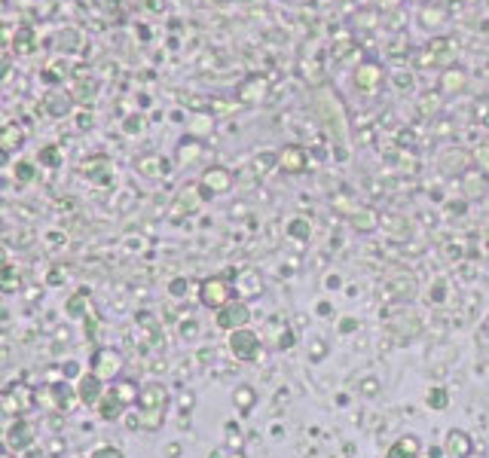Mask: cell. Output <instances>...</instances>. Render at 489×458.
Segmentation results:
<instances>
[{"mask_svg": "<svg viewBox=\"0 0 489 458\" xmlns=\"http://www.w3.org/2000/svg\"><path fill=\"white\" fill-rule=\"evenodd\" d=\"M202 189H205L208 196L229 193V189H233V174H229L226 168H220V165L205 168V174H202Z\"/></svg>", "mask_w": 489, "mask_h": 458, "instance_id": "8fae6325", "label": "cell"}, {"mask_svg": "<svg viewBox=\"0 0 489 458\" xmlns=\"http://www.w3.org/2000/svg\"><path fill=\"white\" fill-rule=\"evenodd\" d=\"M422 440L416 434H401L392 446L386 449V458H422Z\"/></svg>", "mask_w": 489, "mask_h": 458, "instance_id": "5bb4252c", "label": "cell"}, {"mask_svg": "<svg viewBox=\"0 0 489 458\" xmlns=\"http://www.w3.org/2000/svg\"><path fill=\"white\" fill-rule=\"evenodd\" d=\"M233 285H235V294H239L242 300H257V296H263V294H266V281L260 278V272H257V269H244V272H239V278H235Z\"/></svg>", "mask_w": 489, "mask_h": 458, "instance_id": "30bf717a", "label": "cell"}, {"mask_svg": "<svg viewBox=\"0 0 489 458\" xmlns=\"http://www.w3.org/2000/svg\"><path fill=\"white\" fill-rule=\"evenodd\" d=\"M89 458H126V452L117 446H110V443H104V446H95L89 452Z\"/></svg>", "mask_w": 489, "mask_h": 458, "instance_id": "cb8c5ba5", "label": "cell"}, {"mask_svg": "<svg viewBox=\"0 0 489 458\" xmlns=\"http://www.w3.org/2000/svg\"><path fill=\"white\" fill-rule=\"evenodd\" d=\"M168 290H172L174 296H183V294H187V278H174L172 285H168Z\"/></svg>", "mask_w": 489, "mask_h": 458, "instance_id": "f546056e", "label": "cell"}, {"mask_svg": "<svg viewBox=\"0 0 489 458\" xmlns=\"http://www.w3.org/2000/svg\"><path fill=\"white\" fill-rule=\"evenodd\" d=\"M76 400H80V397H76V388H71L65 379H52V382L37 388V407H43L49 412H67Z\"/></svg>", "mask_w": 489, "mask_h": 458, "instance_id": "3957f363", "label": "cell"}, {"mask_svg": "<svg viewBox=\"0 0 489 458\" xmlns=\"http://www.w3.org/2000/svg\"><path fill=\"white\" fill-rule=\"evenodd\" d=\"M340 330H342V333H351V330H358V321H355V318H346V321H340Z\"/></svg>", "mask_w": 489, "mask_h": 458, "instance_id": "836d02e7", "label": "cell"}, {"mask_svg": "<svg viewBox=\"0 0 489 458\" xmlns=\"http://www.w3.org/2000/svg\"><path fill=\"white\" fill-rule=\"evenodd\" d=\"M465 458H489V455L483 452V449H474V452H471V455H465Z\"/></svg>", "mask_w": 489, "mask_h": 458, "instance_id": "8d00e7d4", "label": "cell"}, {"mask_svg": "<svg viewBox=\"0 0 489 458\" xmlns=\"http://www.w3.org/2000/svg\"><path fill=\"white\" fill-rule=\"evenodd\" d=\"M58 455H65V440L52 437L49 443H46V458H58Z\"/></svg>", "mask_w": 489, "mask_h": 458, "instance_id": "83f0119b", "label": "cell"}, {"mask_svg": "<svg viewBox=\"0 0 489 458\" xmlns=\"http://www.w3.org/2000/svg\"><path fill=\"white\" fill-rule=\"evenodd\" d=\"M0 290H3L6 296H13V294H19V290H22L19 269H15L13 263H6V269H3V281H0Z\"/></svg>", "mask_w": 489, "mask_h": 458, "instance_id": "603a6c76", "label": "cell"}, {"mask_svg": "<svg viewBox=\"0 0 489 458\" xmlns=\"http://www.w3.org/2000/svg\"><path fill=\"white\" fill-rule=\"evenodd\" d=\"M168 388L163 382H144L141 385V397H138L135 409H138V427H144V431H159V427L165 425V416H168Z\"/></svg>", "mask_w": 489, "mask_h": 458, "instance_id": "6da1fadb", "label": "cell"}, {"mask_svg": "<svg viewBox=\"0 0 489 458\" xmlns=\"http://www.w3.org/2000/svg\"><path fill=\"white\" fill-rule=\"evenodd\" d=\"M0 458H19V452H13V449H3V452H0Z\"/></svg>", "mask_w": 489, "mask_h": 458, "instance_id": "f35d334b", "label": "cell"}, {"mask_svg": "<svg viewBox=\"0 0 489 458\" xmlns=\"http://www.w3.org/2000/svg\"><path fill=\"white\" fill-rule=\"evenodd\" d=\"M443 452H447V449H440V446H434V449H431V452H428V455H431V458H440Z\"/></svg>", "mask_w": 489, "mask_h": 458, "instance_id": "74e56055", "label": "cell"}, {"mask_svg": "<svg viewBox=\"0 0 489 458\" xmlns=\"http://www.w3.org/2000/svg\"><path fill=\"white\" fill-rule=\"evenodd\" d=\"M74 388H76L80 403H86V407H95V403L104 397V379H98L95 373H83Z\"/></svg>", "mask_w": 489, "mask_h": 458, "instance_id": "9c48e42d", "label": "cell"}, {"mask_svg": "<svg viewBox=\"0 0 489 458\" xmlns=\"http://www.w3.org/2000/svg\"><path fill=\"white\" fill-rule=\"evenodd\" d=\"M443 83H447V92L462 89V74H458V71H449L447 76H443Z\"/></svg>", "mask_w": 489, "mask_h": 458, "instance_id": "f1b7e54d", "label": "cell"}, {"mask_svg": "<svg viewBox=\"0 0 489 458\" xmlns=\"http://www.w3.org/2000/svg\"><path fill=\"white\" fill-rule=\"evenodd\" d=\"M40 162H46V165H56V162H58V153H56V150H49V147H43V153H40Z\"/></svg>", "mask_w": 489, "mask_h": 458, "instance_id": "4dcf8cb0", "label": "cell"}, {"mask_svg": "<svg viewBox=\"0 0 489 458\" xmlns=\"http://www.w3.org/2000/svg\"><path fill=\"white\" fill-rule=\"evenodd\" d=\"M288 239H294V241H309L312 239V223L306 217H294V220H288Z\"/></svg>", "mask_w": 489, "mask_h": 458, "instance_id": "44dd1931", "label": "cell"}, {"mask_svg": "<svg viewBox=\"0 0 489 458\" xmlns=\"http://www.w3.org/2000/svg\"><path fill=\"white\" fill-rule=\"evenodd\" d=\"M196 336H199V318H196V321H193V318H190V321H183V324H181V339L193 342Z\"/></svg>", "mask_w": 489, "mask_h": 458, "instance_id": "484cf974", "label": "cell"}, {"mask_svg": "<svg viewBox=\"0 0 489 458\" xmlns=\"http://www.w3.org/2000/svg\"><path fill=\"white\" fill-rule=\"evenodd\" d=\"M181 455V443H165V458H178Z\"/></svg>", "mask_w": 489, "mask_h": 458, "instance_id": "e575fe53", "label": "cell"}, {"mask_svg": "<svg viewBox=\"0 0 489 458\" xmlns=\"http://www.w3.org/2000/svg\"><path fill=\"white\" fill-rule=\"evenodd\" d=\"M279 165H281V171H288V174L303 171L306 168V150L303 147H285L279 153Z\"/></svg>", "mask_w": 489, "mask_h": 458, "instance_id": "e0dca14e", "label": "cell"}, {"mask_svg": "<svg viewBox=\"0 0 489 458\" xmlns=\"http://www.w3.org/2000/svg\"><path fill=\"white\" fill-rule=\"evenodd\" d=\"M443 449H447V455L453 458H465L474 452V440L468 431H462V427H449L447 437H443Z\"/></svg>", "mask_w": 489, "mask_h": 458, "instance_id": "4fadbf2b", "label": "cell"}, {"mask_svg": "<svg viewBox=\"0 0 489 458\" xmlns=\"http://www.w3.org/2000/svg\"><path fill=\"white\" fill-rule=\"evenodd\" d=\"M355 83H358V89H367V92H373L382 83V67L379 65H361L355 71Z\"/></svg>", "mask_w": 489, "mask_h": 458, "instance_id": "ac0fdd59", "label": "cell"}, {"mask_svg": "<svg viewBox=\"0 0 489 458\" xmlns=\"http://www.w3.org/2000/svg\"><path fill=\"white\" fill-rule=\"evenodd\" d=\"M388 330L401 336V342H407L413 336L422 333V321H419V315H413V312H397V315H392V321H388Z\"/></svg>", "mask_w": 489, "mask_h": 458, "instance_id": "7c38bea8", "label": "cell"}, {"mask_svg": "<svg viewBox=\"0 0 489 458\" xmlns=\"http://www.w3.org/2000/svg\"><path fill=\"white\" fill-rule=\"evenodd\" d=\"M61 370H65V379H74V376L80 379V364H76V361H74V364H65Z\"/></svg>", "mask_w": 489, "mask_h": 458, "instance_id": "d6a6232c", "label": "cell"}, {"mask_svg": "<svg viewBox=\"0 0 489 458\" xmlns=\"http://www.w3.org/2000/svg\"><path fill=\"white\" fill-rule=\"evenodd\" d=\"M229 300H235V285L229 278H220V275H211V278H202L199 285V303L205 309H224Z\"/></svg>", "mask_w": 489, "mask_h": 458, "instance_id": "277c9868", "label": "cell"}, {"mask_svg": "<svg viewBox=\"0 0 489 458\" xmlns=\"http://www.w3.org/2000/svg\"><path fill=\"white\" fill-rule=\"evenodd\" d=\"M110 391L119 397L126 407H135L138 397H141V382L138 379H129V376H119L117 382H110Z\"/></svg>", "mask_w": 489, "mask_h": 458, "instance_id": "2e32d148", "label": "cell"}, {"mask_svg": "<svg viewBox=\"0 0 489 458\" xmlns=\"http://www.w3.org/2000/svg\"><path fill=\"white\" fill-rule=\"evenodd\" d=\"M226 348L235 361L251 364V361H257V355H260V336H257V330H251V327H242V330L229 333Z\"/></svg>", "mask_w": 489, "mask_h": 458, "instance_id": "52a82bcc", "label": "cell"}, {"mask_svg": "<svg viewBox=\"0 0 489 458\" xmlns=\"http://www.w3.org/2000/svg\"><path fill=\"white\" fill-rule=\"evenodd\" d=\"M92 373L104 382H117L122 376V355L117 348H95L92 351Z\"/></svg>", "mask_w": 489, "mask_h": 458, "instance_id": "ba28073f", "label": "cell"}, {"mask_svg": "<svg viewBox=\"0 0 489 458\" xmlns=\"http://www.w3.org/2000/svg\"><path fill=\"white\" fill-rule=\"evenodd\" d=\"M214 324H217L220 330H226V333L248 327L251 324V305H248V300H229L224 309L214 312Z\"/></svg>", "mask_w": 489, "mask_h": 458, "instance_id": "8992f818", "label": "cell"}, {"mask_svg": "<svg viewBox=\"0 0 489 458\" xmlns=\"http://www.w3.org/2000/svg\"><path fill=\"white\" fill-rule=\"evenodd\" d=\"M425 403H428V409H434V412H443L449 407V391L443 385H434V388H428V394H425Z\"/></svg>", "mask_w": 489, "mask_h": 458, "instance_id": "7402d4cb", "label": "cell"}, {"mask_svg": "<svg viewBox=\"0 0 489 458\" xmlns=\"http://www.w3.org/2000/svg\"><path fill=\"white\" fill-rule=\"evenodd\" d=\"M309 357H312V361H324V357H327V342L324 339H312L309 342Z\"/></svg>", "mask_w": 489, "mask_h": 458, "instance_id": "4316f807", "label": "cell"}, {"mask_svg": "<svg viewBox=\"0 0 489 458\" xmlns=\"http://www.w3.org/2000/svg\"><path fill=\"white\" fill-rule=\"evenodd\" d=\"M15 144H19V135H15V128H6V137H3V147H6V150H15Z\"/></svg>", "mask_w": 489, "mask_h": 458, "instance_id": "1f68e13d", "label": "cell"}, {"mask_svg": "<svg viewBox=\"0 0 489 458\" xmlns=\"http://www.w3.org/2000/svg\"><path fill=\"white\" fill-rule=\"evenodd\" d=\"M34 437H37V425L31 418L19 416V418H10L3 431V449H13V452H25V449L34 446Z\"/></svg>", "mask_w": 489, "mask_h": 458, "instance_id": "5b68a950", "label": "cell"}, {"mask_svg": "<svg viewBox=\"0 0 489 458\" xmlns=\"http://www.w3.org/2000/svg\"><path fill=\"white\" fill-rule=\"evenodd\" d=\"M379 379L376 376H367V379H361V385H358V391H361L364 397H376L379 394Z\"/></svg>", "mask_w": 489, "mask_h": 458, "instance_id": "d4e9b609", "label": "cell"}, {"mask_svg": "<svg viewBox=\"0 0 489 458\" xmlns=\"http://www.w3.org/2000/svg\"><path fill=\"white\" fill-rule=\"evenodd\" d=\"M19 178H34V168H31V165H19Z\"/></svg>", "mask_w": 489, "mask_h": 458, "instance_id": "d590c367", "label": "cell"}, {"mask_svg": "<svg viewBox=\"0 0 489 458\" xmlns=\"http://www.w3.org/2000/svg\"><path fill=\"white\" fill-rule=\"evenodd\" d=\"M233 407L239 409L242 416H248V412L257 407V391L251 385H235L233 388Z\"/></svg>", "mask_w": 489, "mask_h": 458, "instance_id": "d6986e66", "label": "cell"}, {"mask_svg": "<svg viewBox=\"0 0 489 458\" xmlns=\"http://www.w3.org/2000/svg\"><path fill=\"white\" fill-rule=\"evenodd\" d=\"M65 312H67V318H86V312H89V290H76L74 296H67Z\"/></svg>", "mask_w": 489, "mask_h": 458, "instance_id": "ffe728a7", "label": "cell"}, {"mask_svg": "<svg viewBox=\"0 0 489 458\" xmlns=\"http://www.w3.org/2000/svg\"><path fill=\"white\" fill-rule=\"evenodd\" d=\"M31 407H37V388H31L28 382H22V379L10 382V385L3 388V394H0V412H3L6 418L25 416Z\"/></svg>", "mask_w": 489, "mask_h": 458, "instance_id": "7a4b0ae2", "label": "cell"}, {"mask_svg": "<svg viewBox=\"0 0 489 458\" xmlns=\"http://www.w3.org/2000/svg\"><path fill=\"white\" fill-rule=\"evenodd\" d=\"M95 412H98V418H101V422H117V418H122V412H126V403H122L119 397L113 394L110 388H107L104 397L95 403Z\"/></svg>", "mask_w": 489, "mask_h": 458, "instance_id": "9a60e30c", "label": "cell"}]
</instances>
